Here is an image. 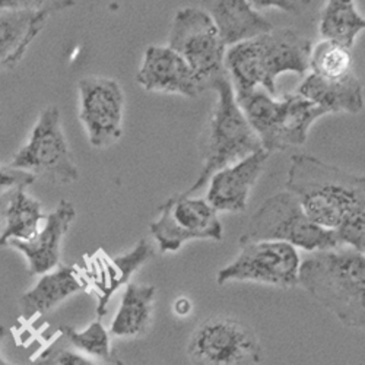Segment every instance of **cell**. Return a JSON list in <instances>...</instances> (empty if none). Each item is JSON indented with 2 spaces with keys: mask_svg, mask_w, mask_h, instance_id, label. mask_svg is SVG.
Instances as JSON below:
<instances>
[{
  "mask_svg": "<svg viewBox=\"0 0 365 365\" xmlns=\"http://www.w3.org/2000/svg\"><path fill=\"white\" fill-rule=\"evenodd\" d=\"M310 71L312 73L327 79L349 75L352 72L351 48L334 41L322 40L312 48Z\"/></svg>",
  "mask_w": 365,
  "mask_h": 365,
  "instance_id": "obj_24",
  "label": "cell"
},
{
  "mask_svg": "<svg viewBox=\"0 0 365 365\" xmlns=\"http://www.w3.org/2000/svg\"><path fill=\"white\" fill-rule=\"evenodd\" d=\"M262 354L256 331L231 316L206 319L187 342V356L193 365H257Z\"/></svg>",
  "mask_w": 365,
  "mask_h": 365,
  "instance_id": "obj_7",
  "label": "cell"
},
{
  "mask_svg": "<svg viewBox=\"0 0 365 365\" xmlns=\"http://www.w3.org/2000/svg\"><path fill=\"white\" fill-rule=\"evenodd\" d=\"M9 165L56 185H72L79 170L68 143L62 113L56 106L41 110L26 142L15 152Z\"/></svg>",
  "mask_w": 365,
  "mask_h": 365,
  "instance_id": "obj_6",
  "label": "cell"
},
{
  "mask_svg": "<svg viewBox=\"0 0 365 365\" xmlns=\"http://www.w3.org/2000/svg\"><path fill=\"white\" fill-rule=\"evenodd\" d=\"M358 181H359L361 190H362V192H364V195H365V175H358Z\"/></svg>",
  "mask_w": 365,
  "mask_h": 365,
  "instance_id": "obj_32",
  "label": "cell"
},
{
  "mask_svg": "<svg viewBox=\"0 0 365 365\" xmlns=\"http://www.w3.org/2000/svg\"><path fill=\"white\" fill-rule=\"evenodd\" d=\"M75 5V0H0V9H25L48 16Z\"/></svg>",
  "mask_w": 365,
  "mask_h": 365,
  "instance_id": "obj_26",
  "label": "cell"
},
{
  "mask_svg": "<svg viewBox=\"0 0 365 365\" xmlns=\"http://www.w3.org/2000/svg\"><path fill=\"white\" fill-rule=\"evenodd\" d=\"M297 249L282 241H240L238 256L222 267L217 282L253 281L278 288H294L299 281Z\"/></svg>",
  "mask_w": 365,
  "mask_h": 365,
  "instance_id": "obj_9",
  "label": "cell"
},
{
  "mask_svg": "<svg viewBox=\"0 0 365 365\" xmlns=\"http://www.w3.org/2000/svg\"><path fill=\"white\" fill-rule=\"evenodd\" d=\"M48 19L44 12L0 9V72L15 68Z\"/></svg>",
  "mask_w": 365,
  "mask_h": 365,
  "instance_id": "obj_18",
  "label": "cell"
},
{
  "mask_svg": "<svg viewBox=\"0 0 365 365\" xmlns=\"http://www.w3.org/2000/svg\"><path fill=\"white\" fill-rule=\"evenodd\" d=\"M287 190L314 224L334 232L365 210L358 175L309 154L291 158Z\"/></svg>",
  "mask_w": 365,
  "mask_h": 365,
  "instance_id": "obj_1",
  "label": "cell"
},
{
  "mask_svg": "<svg viewBox=\"0 0 365 365\" xmlns=\"http://www.w3.org/2000/svg\"><path fill=\"white\" fill-rule=\"evenodd\" d=\"M297 94L310 100L327 114H356L364 108V88L354 72L336 79L310 73L299 85Z\"/></svg>",
  "mask_w": 365,
  "mask_h": 365,
  "instance_id": "obj_19",
  "label": "cell"
},
{
  "mask_svg": "<svg viewBox=\"0 0 365 365\" xmlns=\"http://www.w3.org/2000/svg\"><path fill=\"white\" fill-rule=\"evenodd\" d=\"M60 330H62V333L68 338V341L79 351L88 355L106 359L113 365H123L118 359L117 354H114L111 349L110 333L104 327L101 319L97 317V320H94L82 331H78L71 326H62Z\"/></svg>",
  "mask_w": 365,
  "mask_h": 365,
  "instance_id": "obj_25",
  "label": "cell"
},
{
  "mask_svg": "<svg viewBox=\"0 0 365 365\" xmlns=\"http://www.w3.org/2000/svg\"><path fill=\"white\" fill-rule=\"evenodd\" d=\"M313 43L291 28L272 31L238 43L225 53V71L234 91L264 89L277 97V79L284 73L310 71Z\"/></svg>",
  "mask_w": 365,
  "mask_h": 365,
  "instance_id": "obj_2",
  "label": "cell"
},
{
  "mask_svg": "<svg viewBox=\"0 0 365 365\" xmlns=\"http://www.w3.org/2000/svg\"><path fill=\"white\" fill-rule=\"evenodd\" d=\"M136 83L148 93L196 98L205 88L196 73L168 46H149L136 73Z\"/></svg>",
  "mask_w": 365,
  "mask_h": 365,
  "instance_id": "obj_12",
  "label": "cell"
},
{
  "mask_svg": "<svg viewBox=\"0 0 365 365\" xmlns=\"http://www.w3.org/2000/svg\"><path fill=\"white\" fill-rule=\"evenodd\" d=\"M362 31H365V18L358 12L355 0H326L319 18V33L323 40L352 48Z\"/></svg>",
  "mask_w": 365,
  "mask_h": 365,
  "instance_id": "obj_23",
  "label": "cell"
},
{
  "mask_svg": "<svg viewBox=\"0 0 365 365\" xmlns=\"http://www.w3.org/2000/svg\"><path fill=\"white\" fill-rule=\"evenodd\" d=\"M157 288L149 284L129 282L125 288L118 312L111 323L110 333L118 338L142 334L152 316V302Z\"/></svg>",
  "mask_w": 365,
  "mask_h": 365,
  "instance_id": "obj_22",
  "label": "cell"
},
{
  "mask_svg": "<svg viewBox=\"0 0 365 365\" xmlns=\"http://www.w3.org/2000/svg\"><path fill=\"white\" fill-rule=\"evenodd\" d=\"M75 218L73 203L65 199L60 200L31 240L11 241L8 247L21 252L26 257L29 275H44L58 266L62 242Z\"/></svg>",
  "mask_w": 365,
  "mask_h": 365,
  "instance_id": "obj_14",
  "label": "cell"
},
{
  "mask_svg": "<svg viewBox=\"0 0 365 365\" xmlns=\"http://www.w3.org/2000/svg\"><path fill=\"white\" fill-rule=\"evenodd\" d=\"M240 241H282L307 252L342 247L338 232L314 224L288 190L270 196L255 212Z\"/></svg>",
  "mask_w": 365,
  "mask_h": 365,
  "instance_id": "obj_5",
  "label": "cell"
},
{
  "mask_svg": "<svg viewBox=\"0 0 365 365\" xmlns=\"http://www.w3.org/2000/svg\"><path fill=\"white\" fill-rule=\"evenodd\" d=\"M150 234L160 250L170 253L193 240L222 241L224 227L207 200L178 193L161 205L158 220L150 224Z\"/></svg>",
  "mask_w": 365,
  "mask_h": 365,
  "instance_id": "obj_10",
  "label": "cell"
},
{
  "mask_svg": "<svg viewBox=\"0 0 365 365\" xmlns=\"http://www.w3.org/2000/svg\"><path fill=\"white\" fill-rule=\"evenodd\" d=\"M175 304H178V306H175V312H177L180 316H185V314H187V313L190 312V302H189V299L181 298V299H178Z\"/></svg>",
  "mask_w": 365,
  "mask_h": 365,
  "instance_id": "obj_31",
  "label": "cell"
},
{
  "mask_svg": "<svg viewBox=\"0 0 365 365\" xmlns=\"http://www.w3.org/2000/svg\"><path fill=\"white\" fill-rule=\"evenodd\" d=\"M323 115H327V113L302 96H284L281 98V117L273 152L306 143L312 126Z\"/></svg>",
  "mask_w": 365,
  "mask_h": 365,
  "instance_id": "obj_21",
  "label": "cell"
},
{
  "mask_svg": "<svg viewBox=\"0 0 365 365\" xmlns=\"http://www.w3.org/2000/svg\"><path fill=\"white\" fill-rule=\"evenodd\" d=\"M210 89L215 91L218 97L200 140L203 168L193 185L182 192L186 196L205 187L210 177L220 170L263 149L260 139L237 104L228 73L212 82Z\"/></svg>",
  "mask_w": 365,
  "mask_h": 365,
  "instance_id": "obj_4",
  "label": "cell"
},
{
  "mask_svg": "<svg viewBox=\"0 0 365 365\" xmlns=\"http://www.w3.org/2000/svg\"><path fill=\"white\" fill-rule=\"evenodd\" d=\"M205 12L214 21L225 47L252 40L273 29L249 0H202Z\"/></svg>",
  "mask_w": 365,
  "mask_h": 365,
  "instance_id": "obj_16",
  "label": "cell"
},
{
  "mask_svg": "<svg viewBox=\"0 0 365 365\" xmlns=\"http://www.w3.org/2000/svg\"><path fill=\"white\" fill-rule=\"evenodd\" d=\"M36 178L25 171L12 168L8 165H0V195L9 193L18 187H29Z\"/></svg>",
  "mask_w": 365,
  "mask_h": 365,
  "instance_id": "obj_27",
  "label": "cell"
},
{
  "mask_svg": "<svg viewBox=\"0 0 365 365\" xmlns=\"http://www.w3.org/2000/svg\"><path fill=\"white\" fill-rule=\"evenodd\" d=\"M46 217L40 200L28 195L25 187L9 192L2 214H0V220H2L0 247H8L11 241L31 240L40 231Z\"/></svg>",
  "mask_w": 365,
  "mask_h": 365,
  "instance_id": "obj_20",
  "label": "cell"
},
{
  "mask_svg": "<svg viewBox=\"0 0 365 365\" xmlns=\"http://www.w3.org/2000/svg\"><path fill=\"white\" fill-rule=\"evenodd\" d=\"M5 336H6V327L0 324V346H2V342H4ZM0 365H12V364H9V362L2 356V352H0ZM31 365H53V361H51V358L48 356V358L38 359L37 362H34V364H31Z\"/></svg>",
  "mask_w": 365,
  "mask_h": 365,
  "instance_id": "obj_30",
  "label": "cell"
},
{
  "mask_svg": "<svg viewBox=\"0 0 365 365\" xmlns=\"http://www.w3.org/2000/svg\"><path fill=\"white\" fill-rule=\"evenodd\" d=\"M249 2L257 12L275 8L291 15H301L310 6L312 0H249Z\"/></svg>",
  "mask_w": 365,
  "mask_h": 365,
  "instance_id": "obj_28",
  "label": "cell"
},
{
  "mask_svg": "<svg viewBox=\"0 0 365 365\" xmlns=\"http://www.w3.org/2000/svg\"><path fill=\"white\" fill-rule=\"evenodd\" d=\"M269 152L260 149L255 154L228 165L209 180L207 203L217 212H242L247 207L250 193L269 160Z\"/></svg>",
  "mask_w": 365,
  "mask_h": 365,
  "instance_id": "obj_13",
  "label": "cell"
},
{
  "mask_svg": "<svg viewBox=\"0 0 365 365\" xmlns=\"http://www.w3.org/2000/svg\"><path fill=\"white\" fill-rule=\"evenodd\" d=\"M79 121L89 145L107 149L123 136L126 97L121 85L111 78L91 75L78 82Z\"/></svg>",
  "mask_w": 365,
  "mask_h": 365,
  "instance_id": "obj_11",
  "label": "cell"
},
{
  "mask_svg": "<svg viewBox=\"0 0 365 365\" xmlns=\"http://www.w3.org/2000/svg\"><path fill=\"white\" fill-rule=\"evenodd\" d=\"M57 365H97V364L79 354L63 351L57 356Z\"/></svg>",
  "mask_w": 365,
  "mask_h": 365,
  "instance_id": "obj_29",
  "label": "cell"
},
{
  "mask_svg": "<svg viewBox=\"0 0 365 365\" xmlns=\"http://www.w3.org/2000/svg\"><path fill=\"white\" fill-rule=\"evenodd\" d=\"M88 287L89 281L78 266H58L41 275L36 287L21 297L22 317L31 320L34 316L46 314L66 298L86 291Z\"/></svg>",
  "mask_w": 365,
  "mask_h": 365,
  "instance_id": "obj_17",
  "label": "cell"
},
{
  "mask_svg": "<svg viewBox=\"0 0 365 365\" xmlns=\"http://www.w3.org/2000/svg\"><path fill=\"white\" fill-rule=\"evenodd\" d=\"M150 257H154V249L146 238L139 240L135 247L115 257H101L93 262L91 281L97 295V317L101 319L107 314V306L115 291L129 284L133 272L143 266Z\"/></svg>",
  "mask_w": 365,
  "mask_h": 365,
  "instance_id": "obj_15",
  "label": "cell"
},
{
  "mask_svg": "<svg viewBox=\"0 0 365 365\" xmlns=\"http://www.w3.org/2000/svg\"><path fill=\"white\" fill-rule=\"evenodd\" d=\"M168 47L180 54L205 91L225 71V46L210 16L197 8L178 9L173 18Z\"/></svg>",
  "mask_w": 365,
  "mask_h": 365,
  "instance_id": "obj_8",
  "label": "cell"
},
{
  "mask_svg": "<svg viewBox=\"0 0 365 365\" xmlns=\"http://www.w3.org/2000/svg\"><path fill=\"white\" fill-rule=\"evenodd\" d=\"M342 247L301 262L298 285L344 326L365 331V255Z\"/></svg>",
  "mask_w": 365,
  "mask_h": 365,
  "instance_id": "obj_3",
  "label": "cell"
}]
</instances>
